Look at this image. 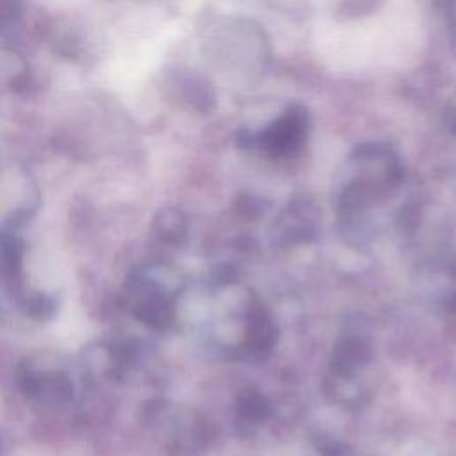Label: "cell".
Returning <instances> with one entry per match:
<instances>
[{
  "mask_svg": "<svg viewBox=\"0 0 456 456\" xmlns=\"http://www.w3.org/2000/svg\"><path fill=\"white\" fill-rule=\"evenodd\" d=\"M310 126L312 118L308 109L301 103H294L256 134L255 144L269 157H289L303 148L308 139Z\"/></svg>",
  "mask_w": 456,
  "mask_h": 456,
  "instance_id": "1",
  "label": "cell"
},
{
  "mask_svg": "<svg viewBox=\"0 0 456 456\" xmlns=\"http://www.w3.org/2000/svg\"><path fill=\"white\" fill-rule=\"evenodd\" d=\"M385 0H338L335 7L337 18L356 20L362 16H370L376 12Z\"/></svg>",
  "mask_w": 456,
  "mask_h": 456,
  "instance_id": "2",
  "label": "cell"
},
{
  "mask_svg": "<svg viewBox=\"0 0 456 456\" xmlns=\"http://www.w3.org/2000/svg\"><path fill=\"white\" fill-rule=\"evenodd\" d=\"M25 0H0V30L12 25L23 12Z\"/></svg>",
  "mask_w": 456,
  "mask_h": 456,
  "instance_id": "3",
  "label": "cell"
},
{
  "mask_svg": "<svg viewBox=\"0 0 456 456\" xmlns=\"http://www.w3.org/2000/svg\"><path fill=\"white\" fill-rule=\"evenodd\" d=\"M444 123L451 134L456 135V91L449 96L444 107Z\"/></svg>",
  "mask_w": 456,
  "mask_h": 456,
  "instance_id": "4",
  "label": "cell"
}]
</instances>
